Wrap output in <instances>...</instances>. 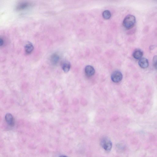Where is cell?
Wrapping results in <instances>:
<instances>
[{"instance_id": "cell-13", "label": "cell", "mask_w": 157, "mask_h": 157, "mask_svg": "<svg viewBox=\"0 0 157 157\" xmlns=\"http://www.w3.org/2000/svg\"><path fill=\"white\" fill-rule=\"evenodd\" d=\"M153 65L156 70H157V56H155L153 59Z\"/></svg>"}, {"instance_id": "cell-8", "label": "cell", "mask_w": 157, "mask_h": 157, "mask_svg": "<svg viewBox=\"0 0 157 157\" xmlns=\"http://www.w3.org/2000/svg\"><path fill=\"white\" fill-rule=\"evenodd\" d=\"M133 57L137 60H140L143 56V52L140 49H137L132 54Z\"/></svg>"}, {"instance_id": "cell-1", "label": "cell", "mask_w": 157, "mask_h": 157, "mask_svg": "<svg viewBox=\"0 0 157 157\" xmlns=\"http://www.w3.org/2000/svg\"><path fill=\"white\" fill-rule=\"evenodd\" d=\"M136 22L135 17L132 15L127 16L124 19L123 25L124 27L127 29H130L133 27Z\"/></svg>"}, {"instance_id": "cell-4", "label": "cell", "mask_w": 157, "mask_h": 157, "mask_svg": "<svg viewBox=\"0 0 157 157\" xmlns=\"http://www.w3.org/2000/svg\"><path fill=\"white\" fill-rule=\"evenodd\" d=\"M31 5V3L27 1H23L18 3L16 5V9L17 10H22L29 8Z\"/></svg>"}, {"instance_id": "cell-9", "label": "cell", "mask_w": 157, "mask_h": 157, "mask_svg": "<svg viewBox=\"0 0 157 157\" xmlns=\"http://www.w3.org/2000/svg\"><path fill=\"white\" fill-rule=\"evenodd\" d=\"M33 44L30 42L28 43L25 47V50L26 53L27 54H31L33 51Z\"/></svg>"}, {"instance_id": "cell-11", "label": "cell", "mask_w": 157, "mask_h": 157, "mask_svg": "<svg viewBox=\"0 0 157 157\" xmlns=\"http://www.w3.org/2000/svg\"><path fill=\"white\" fill-rule=\"evenodd\" d=\"M71 68L70 63L69 62L66 61L63 64L62 68L64 72L67 73L70 71Z\"/></svg>"}, {"instance_id": "cell-3", "label": "cell", "mask_w": 157, "mask_h": 157, "mask_svg": "<svg viewBox=\"0 0 157 157\" xmlns=\"http://www.w3.org/2000/svg\"><path fill=\"white\" fill-rule=\"evenodd\" d=\"M123 76L121 72L119 71H115L113 72L111 75L112 81L115 83L120 82Z\"/></svg>"}, {"instance_id": "cell-2", "label": "cell", "mask_w": 157, "mask_h": 157, "mask_svg": "<svg viewBox=\"0 0 157 157\" xmlns=\"http://www.w3.org/2000/svg\"><path fill=\"white\" fill-rule=\"evenodd\" d=\"M102 148L107 152L110 151L112 148V143L111 140L107 137L102 138L100 142Z\"/></svg>"}, {"instance_id": "cell-6", "label": "cell", "mask_w": 157, "mask_h": 157, "mask_svg": "<svg viewBox=\"0 0 157 157\" xmlns=\"http://www.w3.org/2000/svg\"><path fill=\"white\" fill-rule=\"evenodd\" d=\"M85 72L88 76H91L94 74L95 70L94 68L91 66H87L85 68Z\"/></svg>"}, {"instance_id": "cell-12", "label": "cell", "mask_w": 157, "mask_h": 157, "mask_svg": "<svg viewBox=\"0 0 157 157\" xmlns=\"http://www.w3.org/2000/svg\"><path fill=\"white\" fill-rule=\"evenodd\" d=\"M102 16L106 19H109L111 17V12L109 10H105L102 13Z\"/></svg>"}, {"instance_id": "cell-10", "label": "cell", "mask_w": 157, "mask_h": 157, "mask_svg": "<svg viewBox=\"0 0 157 157\" xmlns=\"http://www.w3.org/2000/svg\"><path fill=\"white\" fill-rule=\"evenodd\" d=\"M59 56L57 54H54L51 57V61L53 65H56L59 61Z\"/></svg>"}, {"instance_id": "cell-15", "label": "cell", "mask_w": 157, "mask_h": 157, "mask_svg": "<svg viewBox=\"0 0 157 157\" xmlns=\"http://www.w3.org/2000/svg\"><path fill=\"white\" fill-rule=\"evenodd\" d=\"M59 157H68L62 155V156H60Z\"/></svg>"}, {"instance_id": "cell-7", "label": "cell", "mask_w": 157, "mask_h": 157, "mask_svg": "<svg viewBox=\"0 0 157 157\" xmlns=\"http://www.w3.org/2000/svg\"><path fill=\"white\" fill-rule=\"evenodd\" d=\"M5 118L8 125L11 126H14V119L12 114L10 113L6 114Z\"/></svg>"}, {"instance_id": "cell-5", "label": "cell", "mask_w": 157, "mask_h": 157, "mask_svg": "<svg viewBox=\"0 0 157 157\" xmlns=\"http://www.w3.org/2000/svg\"><path fill=\"white\" fill-rule=\"evenodd\" d=\"M139 65L142 68H147L149 66L148 60L145 58H142L139 61Z\"/></svg>"}, {"instance_id": "cell-14", "label": "cell", "mask_w": 157, "mask_h": 157, "mask_svg": "<svg viewBox=\"0 0 157 157\" xmlns=\"http://www.w3.org/2000/svg\"><path fill=\"white\" fill-rule=\"evenodd\" d=\"M4 41L3 39L1 38H0V45H1V46H3L4 45Z\"/></svg>"}]
</instances>
